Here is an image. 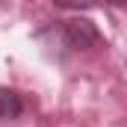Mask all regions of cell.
<instances>
[{"label":"cell","instance_id":"obj_3","mask_svg":"<svg viewBox=\"0 0 127 127\" xmlns=\"http://www.w3.org/2000/svg\"><path fill=\"white\" fill-rule=\"evenodd\" d=\"M59 9H68V12H86V9H95L97 0H53Z\"/></svg>","mask_w":127,"mask_h":127},{"label":"cell","instance_id":"obj_4","mask_svg":"<svg viewBox=\"0 0 127 127\" xmlns=\"http://www.w3.org/2000/svg\"><path fill=\"white\" fill-rule=\"evenodd\" d=\"M112 3H127V0H112Z\"/></svg>","mask_w":127,"mask_h":127},{"label":"cell","instance_id":"obj_1","mask_svg":"<svg viewBox=\"0 0 127 127\" xmlns=\"http://www.w3.org/2000/svg\"><path fill=\"white\" fill-rule=\"evenodd\" d=\"M53 38L62 44L65 50H92L100 44V30L89 18H68V21H56L53 27Z\"/></svg>","mask_w":127,"mask_h":127},{"label":"cell","instance_id":"obj_2","mask_svg":"<svg viewBox=\"0 0 127 127\" xmlns=\"http://www.w3.org/2000/svg\"><path fill=\"white\" fill-rule=\"evenodd\" d=\"M24 112V97L9 86H0V121H12Z\"/></svg>","mask_w":127,"mask_h":127}]
</instances>
